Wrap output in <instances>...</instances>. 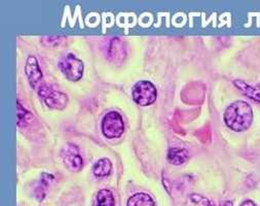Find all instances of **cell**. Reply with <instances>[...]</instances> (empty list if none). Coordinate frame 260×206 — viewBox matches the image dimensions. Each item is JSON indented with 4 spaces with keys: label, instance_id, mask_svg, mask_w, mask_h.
<instances>
[{
    "label": "cell",
    "instance_id": "cell-1",
    "mask_svg": "<svg viewBox=\"0 0 260 206\" xmlns=\"http://www.w3.org/2000/svg\"><path fill=\"white\" fill-rule=\"evenodd\" d=\"M226 125L234 131L247 130L253 121V111L246 101H236L228 106L223 115Z\"/></svg>",
    "mask_w": 260,
    "mask_h": 206
},
{
    "label": "cell",
    "instance_id": "cell-2",
    "mask_svg": "<svg viewBox=\"0 0 260 206\" xmlns=\"http://www.w3.org/2000/svg\"><path fill=\"white\" fill-rule=\"evenodd\" d=\"M132 95L135 102L141 106H148L152 104L157 97L155 86L149 80H140L134 85Z\"/></svg>",
    "mask_w": 260,
    "mask_h": 206
},
{
    "label": "cell",
    "instance_id": "cell-3",
    "mask_svg": "<svg viewBox=\"0 0 260 206\" xmlns=\"http://www.w3.org/2000/svg\"><path fill=\"white\" fill-rule=\"evenodd\" d=\"M59 68L69 80L77 81L82 77L84 65L79 58L69 53L59 60Z\"/></svg>",
    "mask_w": 260,
    "mask_h": 206
},
{
    "label": "cell",
    "instance_id": "cell-4",
    "mask_svg": "<svg viewBox=\"0 0 260 206\" xmlns=\"http://www.w3.org/2000/svg\"><path fill=\"white\" fill-rule=\"evenodd\" d=\"M38 95L45 101L46 105L50 108L62 110L67 106L68 96L61 91L54 90L52 87L47 85H41L38 90Z\"/></svg>",
    "mask_w": 260,
    "mask_h": 206
},
{
    "label": "cell",
    "instance_id": "cell-5",
    "mask_svg": "<svg viewBox=\"0 0 260 206\" xmlns=\"http://www.w3.org/2000/svg\"><path fill=\"white\" fill-rule=\"evenodd\" d=\"M101 129L107 138L120 137L124 131V124L120 113L117 111L107 112L102 120Z\"/></svg>",
    "mask_w": 260,
    "mask_h": 206
},
{
    "label": "cell",
    "instance_id": "cell-6",
    "mask_svg": "<svg viewBox=\"0 0 260 206\" xmlns=\"http://www.w3.org/2000/svg\"><path fill=\"white\" fill-rule=\"evenodd\" d=\"M62 159L65 166L74 172H78L83 167V160L78 148L73 143H67L62 150Z\"/></svg>",
    "mask_w": 260,
    "mask_h": 206
},
{
    "label": "cell",
    "instance_id": "cell-7",
    "mask_svg": "<svg viewBox=\"0 0 260 206\" xmlns=\"http://www.w3.org/2000/svg\"><path fill=\"white\" fill-rule=\"evenodd\" d=\"M25 71H26V75L27 78L30 82V85L32 86V88L37 89L43 85L41 84V80H42V71L40 69L38 60L35 56L30 55L27 58L26 61V66H25Z\"/></svg>",
    "mask_w": 260,
    "mask_h": 206
},
{
    "label": "cell",
    "instance_id": "cell-8",
    "mask_svg": "<svg viewBox=\"0 0 260 206\" xmlns=\"http://www.w3.org/2000/svg\"><path fill=\"white\" fill-rule=\"evenodd\" d=\"M234 85L238 89H240L243 92V94H245L247 97L260 103V84L256 86H250L247 82L237 79L234 81Z\"/></svg>",
    "mask_w": 260,
    "mask_h": 206
},
{
    "label": "cell",
    "instance_id": "cell-9",
    "mask_svg": "<svg viewBox=\"0 0 260 206\" xmlns=\"http://www.w3.org/2000/svg\"><path fill=\"white\" fill-rule=\"evenodd\" d=\"M109 58L113 61H122L125 57V50L122 40L118 37H114L110 41V46L108 49Z\"/></svg>",
    "mask_w": 260,
    "mask_h": 206
},
{
    "label": "cell",
    "instance_id": "cell-10",
    "mask_svg": "<svg viewBox=\"0 0 260 206\" xmlns=\"http://www.w3.org/2000/svg\"><path fill=\"white\" fill-rule=\"evenodd\" d=\"M189 154L185 149L171 148L168 152V160L173 165H182L188 160Z\"/></svg>",
    "mask_w": 260,
    "mask_h": 206
},
{
    "label": "cell",
    "instance_id": "cell-11",
    "mask_svg": "<svg viewBox=\"0 0 260 206\" xmlns=\"http://www.w3.org/2000/svg\"><path fill=\"white\" fill-rule=\"evenodd\" d=\"M112 170V163L108 158H102L95 163L93 166V173L95 176L104 178L110 174Z\"/></svg>",
    "mask_w": 260,
    "mask_h": 206
},
{
    "label": "cell",
    "instance_id": "cell-12",
    "mask_svg": "<svg viewBox=\"0 0 260 206\" xmlns=\"http://www.w3.org/2000/svg\"><path fill=\"white\" fill-rule=\"evenodd\" d=\"M126 206H155V203L148 194L137 193L128 198Z\"/></svg>",
    "mask_w": 260,
    "mask_h": 206
},
{
    "label": "cell",
    "instance_id": "cell-13",
    "mask_svg": "<svg viewBox=\"0 0 260 206\" xmlns=\"http://www.w3.org/2000/svg\"><path fill=\"white\" fill-rule=\"evenodd\" d=\"M96 206H115L113 193L108 189H101L97 193Z\"/></svg>",
    "mask_w": 260,
    "mask_h": 206
},
{
    "label": "cell",
    "instance_id": "cell-14",
    "mask_svg": "<svg viewBox=\"0 0 260 206\" xmlns=\"http://www.w3.org/2000/svg\"><path fill=\"white\" fill-rule=\"evenodd\" d=\"M185 206H211V203L208 198L202 195L190 194L186 199Z\"/></svg>",
    "mask_w": 260,
    "mask_h": 206
},
{
    "label": "cell",
    "instance_id": "cell-15",
    "mask_svg": "<svg viewBox=\"0 0 260 206\" xmlns=\"http://www.w3.org/2000/svg\"><path fill=\"white\" fill-rule=\"evenodd\" d=\"M17 104H18V124L19 125H21V123L28 116V115H31L30 112L24 108L23 105H21L20 101L18 100L17 101Z\"/></svg>",
    "mask_w": 260,
    "mask_h": 206
},
{
    "label": "cell",
    "instance_id": "cell-16",
    "mask_svg": "<svg viewBox=\"0 0 260 206\" xmlns=\"http://www.w3.org/2000/svg\"><path fill=\"white\" fill-rule=\"evenodd\" d=\"M241 206H257L254 202H252V201H250V200H247V201H245Z\"/></svg>",
    "mask_w": 260,
    "mask_h": 206
},
{
    "label": "cell",
    "instance_id": "cell-17",
    "mask_svg": "<svg viewBox=\"0 0 260 206\" xmlns=\"http://www.w3.org/2000/svg\"><path fill=\"white\" fill-rule=\"evenodd\" d=\"M221 206H234V204L232 201H225Z\"/></svg>",
    "mask_w": 260,
    "mask_h": 206
}]
</instances>
